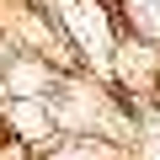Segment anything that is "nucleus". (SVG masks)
I'll return each instance as SVG.
<instances>
[{
  "label": "nucleus",
  "instance_id": "f257e3e1",
  "mask_svg": "<svg viewBox=\"0 0 160 160\" xmlns=\"http://www.w3.org/2000/svg\"><path fill=\"white\" fill-rule=\"evenodd\" d=\"M0 160H27V149H22V144H6V149H0Z\"/></svg>",
  "mask_w": 160,
  "mask_h": 160
}]
</instances>
